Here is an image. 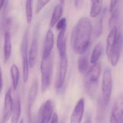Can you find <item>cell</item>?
I'll return each instance as SVG.
<instances>
[{"label": "cell", "mask_w": 123, "mask_h": 123, "mask_svg": "<svg viewBox=\"0 0 123 123\" xmlns=\"http://www.w3.org/2000/svg\"><path fill=\"white\" fill-rule=\"evenodd\" d=\"M53 62L50 55L47 58H43L41 64L42 73V90L43 92L47 91L50 85L53 74Z\"/></svg>", "instance_id": "3"}, {"label": "cell", "mask_w": 123, "mask_h": 123, "mask_svg": "<svg viewBox=\"0 0 123 123\" xmlns=\"http://www.w3.org/2000/svg\"><path fill=\"white\" fill-rule=\"evenodd\" d=\"M54 44V34L52 30H49L47 33L45 40L43 58H47L51 55Z\"/></svg>", "instance_id": "12"}, {"label": "cell", "mask_w": 123, "mask_h": 123, "mask_svg": "<svg viewBox=\"0 0 123 123\" xmlns=\"http://www.w3.org/2000/svg\"><path fill=\"white\" fill-rule=\"evenodd\" d=\"M11 93L12 89L10 87L5 96L2 123H6L12 114L14 103L12 98Z\"/></svg>", "instance_id": "7"}, {"label": "cell", "mask_w": 123, "mask_h": 123, "mask_svg": "<svg viewBox=\"0 0 123 123\" xmlns=\"http://www.w3.org/2000/svg\"><path fill=\"white\" fill-rule=\"evenodd\" d=\"M66 27L60 31L57 39V47L60 55L66 53V41L65 37Z\"/></svg>", "instance_id": "15"}, {"label": "cell", "mask_w": 123, "mask_h": 123, "mask_svg": "<svg viewBox=\"0 0 123 123\" xmlns=\"http://www.w3.org/2000/svg\"><path fill=\"white\" fill-rule=\"evenodd\" d=\"M103 46L101 43H98L95 46L92 53L90 61L92 63H95L99 59L102 53Z\"/></svg>", "instance_id": "22"}, {"label": "cell", "mask_w": 123, "mask_h": 123, "mask_svg": "<svg viewBox=\"0 0 123 123\" xmlns=\"http://www.w3.org/2000/svg\"><path fill=\"white\" fill-rule=\"evenodd\" d=\"M39 31V25L37 24L34 29L31 45L29 54V64L31 68H34L35 66L38 55Z\"/></svg>", "instance_id": "5"}, {"label": "cell", "mask_w": 123, "mask_h": 123, "mask_svg": "<svg viewBox=\"0 0 123 123\" xmlns=\"http://www.w3.org/2000/svg\"><path fill=\"white\" fill-rule=\"evenodd\" d=\"M61 4H63L64 3V0H60Z\"/></svg>", "instance_id": "37"}, {"label": "cell", "mask_w": 123, "mask_h": 123, "mask_svg": "<svg viewBox=\"0 0 123 123\" xmlns=\"http://www.w3.org/2000/svg\"><path fill=\"white\" fill-rule=\"evenodd\" d=\"M38 81L37 79L34 80L31 87L29 94L28 99V115L29 118V121H31V111L32 107L34 103L37 95L38 92Z\"/></svg>", "instance_id": "13"}, {"label": "cell", "mask_w": 123, "mask_h": 123, "mask_svg": "<svg viewBox=\"0 0 123 123\" xmlns=\"http://www.w3.org/2000/svg\"><path fill=\"white\" fill-rule=\"evenodd\" d=\"M11 73L13 89L14 90H16L17 88L19 80V71L16 64H13L11 67Z\"/></svg>", "instance_id": "23"}, {"label": "cell", "mask_w": 123, "mask_h": 123, "mask_svg": "<svg viewBox=\"0 0 123 123\" xmlns=\"http://www.w3.org/2000/svg\"><path fill=\"white\" fill-rule=\"evenodd\" d=\"M66 19L65 18H63L57 22L56 25V29L60 31L62 29L67 26Z\"/></svg>", "instance_id": "30"}, {"label": "cell", "mask_w": 123, "mask_h": 123, "mask_svg": "<svg viewBox=\"0 0 123 123\" xmlns=\"http://www.w3.org/2000/svg\"><path fill=\"white\" fill-rule=\"evenodd\" d=\"M80 0H74L75 1V4L77 8L79 7V6L80 3Z\"/></svg>", "instance_id": "35"}, {"label": "cell", "mask_w": 123, "mask_h": 123, "mask_svg": "<svg viewBox=\"0 0 123 123\" xmlns=\"http://www.w3.org/2000/svg\"><path fill=\"white\" fill-rule=\"evenodd\" d=\"M107 11V8H105L103 11L101 16L100 17L97 22L95 29V37L96 38H98L102 34V32L103 19Z\"/></svg>", "instance_id": "25"}, {"label": "cell", "mask_w": 123, "mask_h": 123, "mask_svg": "<svg viewBox=\"0 0 123 123\" xmlns=\"http://www.w3.org/2000/svg\"><path fill=\"white\" fill-rule=\"evenodd\" d=\"M103 99L100 98L98 100L97 118L98 123H105V107Z\"/></svg>", "instance_id": "19"}, {"label": "cell", "mask_w": 123, "mask_h": 123, "mask_svg": "<svg viewBox=\"0 0 123 123\" xmlns=\"http://www.w3.org/2000/svg\"><path fill=\"white\" fill-rule=\"evenodd\" d=\"M119 0H111L110 6V12L112 13L116 8V5Z\"/></svg>", "instance_id": "31"}, {"label": "cell", "mask_w": 123, "mask_h": 123, "mask_svg": "<svg viewBox=\"0 0 123 123\" xmlns=\"http://www.w3.org/2000/svg\"><path fill=\"white\" fill-rule=\"evenodd\" d=\"M123 120V95H120L114 104L110 117L111 123H122Z\"/></svg>", "instance_id": "6"}, {"label": "cell", "mask_w": 123, "mask_h": 123, "mask_svg": "<svg viewBox=\"0 0 123 123\" xmlns=\"http://www.w3.org/2000/svg\"><path fill=\"white\" fill-rule=\"evenodd\" d=\"M84 123H92V119L90 116H87Z\"/></svg>", "instance_id": "34"}, {"label": "cell", "mask_w": 123, "mask_h": 123, "mask_svg": "<svg viewBox=\"0 0 123 123\" xmlns=\"http://www.w3.org/2000/svg\"><path fill=\"white\" fill-rule=\"evenodd\" d=\"M19 123H24V121L23 119H21V120L20 121V122Z\"/></svg>", "instance_id": "38"}, {"label": "cell", "mask_w": 123, "mask_h": 123, "mask_svg": "<svg viewBox=\"0 0 123 123\" xmlns=\"http://www.w3.org/2000/svg\"><path fill=\"white\" fill-rule=\"evenodd\" d=\"M60 57L59 76L56 83V88L58 89L61 88L63 84L68 68V60L67 53L60 55Z\"/></svg>", "instance_id": "8"}, {"label": "cell", "mask_w": 123, "mask_h": 123, "mask_svg": "<svg viewBox=\"0 0 123 123\" xmlns=\"http://www.w3.org/2000/svg\"><path fill=\"white\" fill-rule=\"evenodd\" d=\"M3 86V81H2V71L1 67L0 65V93L1 92Z\"/></svg>", "instance_id": "33"}, {"label": "cell", "mask_w": 123, "mask_h": 123, "mask_svg": "<svg viewBox=\"0 0 123 123\" xmlns=\"http://www.w3.org/2000/svg\"><path fill=\"white\" fill-rule=\"evenodd\" d=\"M92 31V22L87 17L81 18L74 26L72 33L71 43L76 53L82 55L87 50Z\"/></svg>", "instance_id": "1"}, {"label": "cell", "mask_w": 123, "mask_h": 123, "mask_svg": "<svg viewBox=\"0 0 123 123\" xmlns=\"http://www.w3.org/2000/svg\"><path fill=\"white\" fill-rule=\"evenodd\" d=\"M123 35L120 32L117 36L111 54L110 61L111 64L113 66H116L117 63L123 48Z\"/></svg>", "instance_id": "9"}, {"label": "cell", "mask_w": 123, "mask_h": 123, "mask_svg": "<svg viewBox=\"0 0 123 123\" xmlns=\"http://www.w3.org/2000/svg\"><path fill=\"white\" fill-rule=\"evenodd\" d=\"M111 16L109 20V27L110 29L112 30L114 27H116L119 16V10L117 7L112 12Z\"/></svg>", "instance_id": "26"}, {"label": "cell", "mask_w": 123, "mask_h": 123, "mask_svg": "<svg viewBox=\"0 0 123 123\" xmlns=\"http://www.w3.org/2000/svg\"><path fill=\"white\" fill-rule=\"evenodd\" d=\"M50 1V0H38L37 4L36 13H39Z\"/></svg>", "instance_id": "29"}, {"label": "cell", "mask_w": 123, "mask_h": 123, "mask_svg": "<svg viewBox=\"0 0 123 123\" xmlns=\"http://www.w3.org/2000/svg\"><path fill=\"white\" fill-rule=\"evenodd\" d=\"M84 111V100L80 99L74 109L71 116L70 123H81Z\"/></svg>", "instance_id": "10"}, {"label": "cell", "mask_w": 123, "mask_h": 123, "mask_svg": "<svg viewBox=\"0 0 123 123\" xmlns=\"http://www.w3.org/2000/svg\"><path fill=\"white\" fill-rule=\"evenodd\" d=\"M101 71V64L97 62L90 68L85 75V87L87 93L91 98H94L97 92Z\"/></svg>", "instance_id": "2"}, {"label": "cell", "mask_w": 123, "mask_h": 123, "mask_svg": "<svg viewBox=\"0 0 123 123\" xmlns=\"http://www.w3.org/2000/svg\"><path fill=\"white\" fill-rule=\"evenodd\" d=\"M4 62L6 63L9 60L11 52V42L9 31L5 32L4 44Z\"/></svg>", "instance_id": "16"}, {"label": "cell", "mask_w": 123, "mask_h": 123, "mask_svg": "<svg viewBox=\"0 0 123 123\" xmlns=\"http://www.w3.org/2000/svg\"><path fill=\"white\" fill-rule=\"evenodd\" d=\"M5 0H0V10L1 9L4 3Z\"/></svg>", "instance_id": "36"}, {"label": "cell", "mask_w": 123, "mask_h": 123, "mask_svg": "<svg viewBox=\"0 0 123 123\" xmlns=\"http://www.w3.org/2000/svg\"><path fill=\"white\" fill-rule=\"evenodd\" d=\"M29 62L28 59L23 60V81L24 83H26L28 80L29 74Z\"/></svg>", "instance_id": "28"}, {"label": "cell", "mask_w": 123, "mask_h": 123, "mask_svg": "<svg viewBox=\"0 0 123 123\" xmlns=\"http://www.w3.org/2000/svg\"><path fill=\"white\" fill-rule=\"evenodd\" d=\"M32 0H26V16L28 24L31 22L32 18Z\"/></svg>", "instance_id": "27"}, {"label": "cell", "mask_w": 123, "mask_h": 123, "mask_svg": "<svg viewBox=\"0 0 123 123\" xmlns=\"http://www.w3.org/2000/svg\"><path fill=\"white\" fill-rule=\"evenodd\" d=\"M53 103L51 100H47L40 107L39 112L41 114L45 123L49 122L53 113Z\"/></svg>", "instance_id": "11"}, {"label": "cell", "mask_w": 123, "mask_h": 123, "mask_svg": "<svg viewBox=\"0 0 123 123\" xmlns=\"http://www.w3.org/2000/svg\"></svg>", "instance_id": "39"}, {"label": "cell", "mask_w": 123, "mask_h": 123, "mask_svg": "<svg viewBox=\"0 0 123 123\" xmlns=\"http://www.w3.org/2000/svg\"><path fill=\"white\" fill-rule=\"evenodd\" d=\"M103 0H91V6L90 16L92 17H96L100 13L102 6Z\"/></svg>", "instance_id": "20"}, {"label": "cell", "mask_w": 123, "mask_h": 123, "mask_svg": "<svg viewBox=\"0 0 123 123\" xmlns=\"http://www.w3.org/2000/svg\"><path fill=\"white\" fill-rule=\"evenodd\" d=\"M112 85V77L111 69L110 68H106L103 73L102 82L103 99L106 106L108 105L110 100Z\"/></svg>", "instance_id": "4"}, {"label": "cell", "mask_w": 123, "mask_h": 123, "mask_svg": "<svg viewBox=\"0 0 123 123\" xmlns=\"http://www.w3.org/2000/svg\"><path fill=\"white\" fill-rule=\"evenodd\" d=\"M28 41H29V32L28 30L25 31L20 48V52L22 60L28 59L27 50H28Z\"/></svg>", "instance_id": "21"}, {"label": "cell", "mask_w": 123, "mask_h": 123, "mask_svg": "<svg viewBox=\"0 0 123 123\" xmlns=\"http://www.w3.org/2000/svg\"><path fill=\"white\" fill-rule=\"evenodd\" d=\"M58 123V116L57 113H54V115H53L51 123Z\"/></svg>", "instance_id": "32"}, {"label": "cell", "mask_w": 123, "mask_h": 123, "mask_svg": "<svg viewBox=\"0 0 123 123\" xmlns=\"http://www.w3.org/2000/svg\"><path fill=\"white\" fill-rule=\"evenodd\" d=\"M63 13V7L61 4H57L53 11L50 22V27L52 28L60 20Z\"/></svg>", "instance_id": "18"}, {"label": "cell", "mask_w": 123, "mask_h": 123, "mask_svg": "<svg viewBox=\"0 0 123 123\" xmlns=\"http://www.w3.org/2000/svg\"><path fill=\"white\" fill-rule=\"evenodd\" d=\"M78 69L81 74H85L89 67L88 60L86 56L82 55L79 58L78 62Z\"/></svg>", "instance_id": "24"}, {"label": "cell", "mask_w": 123, "mask_h": 123, "mask_svg": "<svg viewBox=\"0 0 123 123\" xmlns=\"http://www.w3.org/2000/svg\"><path fill=\"white\" fill-rule=\"evenodd\" d=\"M21 112V101L19 97H17L13 104L11 123H18Z\"/></svg>", "instance_id": "17"}, {"label": "cell", "mask_w": 123, "mask_h": 123, "mask_svg": "<svg viewBox=\"0 0 123 123\" xmlns=\"http://www.w3.org/2000/svg\"><path fill=\"white\" fill-rule=\"evenodd\" d=\"M117 30L116 27L111 30L107 38L106 53L108 58L110 61L111 58L112 50L117 38Z\"/></svg>", "instance_id": "14"}]
</instances>
